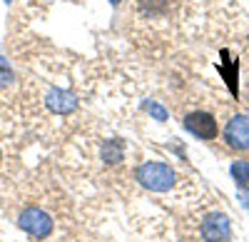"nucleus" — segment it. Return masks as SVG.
<instances>
[{"label": "nucleus", "mask_w": 249, "mask_h": 242, "mask_svg": "<svg viewBox=\"0 0 249 242\" xmlns=\"http://www.w3.org/2000/svg\"><path fill=\"white\" fill-rule=\"evenodd\" d=\"M232 177L237 180L239 187H247V185H249V163H244V160H237V163L232 165Z\"/></svg>", "instance_id": "0eeeda50"}, {"label": "nucleus", "mask_w": 249, "mask_h": 242, "mask_svg": "<svg viewBox=\"0 0 249 242\" xmlns=\"http://www.w3.org/2000/svg\"><path fill=\"white\" fill-rule=\"evenodd\" d=\"M0 157H3V155H0Z\"/></svg>", "instance_id": "9b49d317"}, {"label": "nucleus", "mask_w": 249, "mask_h": 242, "mask_svg": "<svg viewBox=\"0 0 249 242\" xmlns=\"http://www.w3.org/2000/svg\"><path fill=\"white\" fill-rule=\"evenodd\" d=\"M184 128L199 140H214L217 137V120L210 112H190L184 117Z\"/></svg>", "instance_id": "20e7f679"}, {"label": "nucleus", "mask_w": 249, "mask_h": 242, "mask_svg": "<svg viewBox=\"0 0 249 242\" xmlns=\"http://www.w3.org/2000/svg\"><path fill=\"white\" fill-rule=\"evenodd\" d=\"M13 80H15V73H13L10 63L5 57H0V88H8Z\"/></svg>", "instance_id": "6e6552de"}, {"label": "nucleus", "mask_w": 249, "mask_h": 242, "mask_svg": "<svg viewBox=\"0 0 249 242\" xmlns=\"http://www.w3.org/2000/svg\"><path fill=\"white\" fill-rule=\"evenodd\" d=\"M110 3H112V5H117V3H120V0H110Z\"/></svg>", "instance_id": "9d476101"}, {"label": "nucleus", "mask_w": 249, "mask_h": 242, "mask_svg": "<svg viewBox=\"0 0 249 242\" xmlns=\"http://www.w3.org/2000/svg\"><path fill=\"white\" fill-rule=\"evenodd\" d=\"M224 140L232 150H249V117L234 115L224 128Z\"/></svg>", "instance_id": "7ed1b4c3"}, {"label": "nucleus", "mask_w": 249, "mask_h": 242, "mask_svg": "<svg viewBox=\"0 0 249 242\" xmlns=\"http://www.w3.org/2000/svg\"><path fill=\"white\" fill-rule=\"evenodd\" d=\"M150 110H152V115H155V117H160V120L167 117V112H164L162 108H157V105H150Z\"/></svg>", "instance_id": "1a4fd4ad"}, {"label": "nucleus", "mask_w": 249, "mask_h": 242, "mask_svg": "<svg viewBox=\"0 0 249 242\" xmlns=\"http://www.w3.org/2000/svg\"><path fill=\"white\" fill-rule=\"evenodd\" d=\"M135 177L142 187H147L152 192H164L177 183V172L164 163H144L135 170Z\"/></svg>", "instance_id": "f257e3e1"}, {"label": "nucleus", "mask_w": 249, "mask_h": 242, "mask_svg": "<svg viewBox=\"0 0 249 242\" xmlns=\"http://www.w3.org/2000/svg\"><path fill=\"white\" fill-rule=\"evenodd\" d=\"M48 108L60 112V115H68V112H72L77 108V100L68 90H50L48 93Z\"/></svg>", "instance_id": "423d86ee"}, {"label": "nucleus", "mask_w": 249, "mask_h": 242, "mask_svg": "<svg viewBox=\"0 0 249 242\" xmlns=\"http://www.w3.org/2000/svg\"><path fill=\"white\" fill-rule=\"evenodd\" d=\"M232 235V227H230V220H227V215H210V217H204V223H202V237L207 242H227Z\"/></svg>", "instance_id": "39448f33"}, {"label": "nucleus", "mask_w": 249, "mask_h": 242, "mask_svg": "<svg viewBox=\"0 0 249 242\" xmlns=\"http://www.w3.org/2000/svg\"><path fill=\"white\" fill-rule=\"evenodd\" d=\"M18 225H20V230H25L28 235L43 240V237H48L53 232V217L45 210H40V207H28V210L20 212Z\"/></svg>", "instance_id": "f03ea898"}]
</instances>
